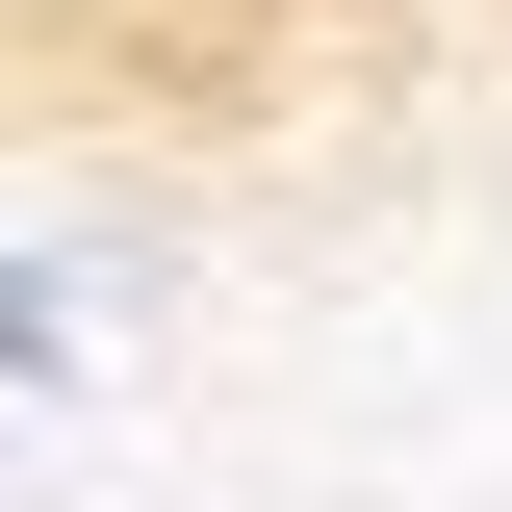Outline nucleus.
I'll list each match as a JSON object with an SVG mask.
<instances>
[{"instance_id": "f257e3e1", "label": "nucleus", "mask_w": 512, "mask_h": 512, "mask_svg": "<svg viewBox=\"0 0 512 512\" xmlns=\"http://www.w3.org/2000/svg\"><path fill=\"white\" fill-rule=\"evenodd\" d=\"M0 359H26V410H77V359H103V256H77V231L0 256Z\"/></svg>"}, {"instance_id": "f03ea898", "label": "nucleus", "mask_w": 512, "mask_h": 512, "mask_svg": "<svg viewBox=\"0 0 512 512\" xmlns=\"http://www.w3.org/2000/svg\"><path fill=\"white\" fill-rule=\"evenodd\" d=\"M205 26H333V0H205Z\"/></svg>"}]
</instances>
